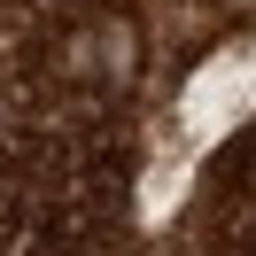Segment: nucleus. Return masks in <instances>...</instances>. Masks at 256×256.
I'll list each match as a JSON object with an SVG mask.
<instances>
[{
	"mask_svg": "<svg viewBox=\"0 0 256 256\" xmlns=\"http://www.w3.org/2000/svg\"><path fill=\"white\" fill-rule=\"evenodd\" d=\"M248 94H256V54H248V47L218 54V62L194 78V94H186V132H194V140L225 132L240 109H248Z\"/></svg>",
	"mask_w": 256,
	"mask_h": 256,
	"instance_id": "1",
	"label": "nucleus"
}]
</instances>
